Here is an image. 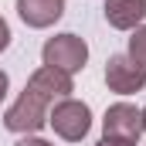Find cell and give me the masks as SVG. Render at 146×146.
<instances>
[{
    "mask_svg": "<svg viewBox=\"0 0 146 146\" xmlns=\"http://www.w3.org/2000/svg\"><path fill=\"white\" fill-rule=\"evenodd\" d=\"M14 146H54V143H48V139H41V136H21Z\"/></svg>",
    "mask_w": 146,
    "mask_h": 146,
    "instance_id": "9",
    "label": "cell"
},
{
    "mask_svg": "<svg viewBox=\"0 0 146 146\" xmlns=\"http://www.w3.org/2000/svg\"><path fill=\"white\" fill-rule=\"evenodd\" d=\"M102 14L115 31H136L146 24V0H106Z\"/></svg>",
    "mask_w": 146,
    "mask_h": 146,
    "instance_id": "7",
    "label": "cell"
},
{
    "mask_svg": "<svg viewBox=\"0 0 146 146\" xmlns=\"http://www.w3.org/2000/svg\"><path fill=\"white\" fill-rule=\"evenodd\" d=\"M136 65L146 68V24H139L136 31H129V51H126Z\"/></svg>",
    "mask_w": 146,
    "mask_h": 146,
    "instance_id": "8",
    "label": "cell"
},
{
    "mask_svg": "<svg viewBox=\"0 0 146 146\" xmlns=\"http://www.w3.org/2000/svg\"><path fill=\"white\" fill-rule=\"evenodd\" d=\"M95 146H136V143H126V139H109V136H102Z\"/></svg>",
    "mask_w": 146,
    "mask_h": 146,
    "instance_id": "11",
    "label": "cell"
},
{
    "mask_svg": "<svg viewBox=\"0 0 146 146\" xmlns=\"http://www.w3.org/2000/svg\"><path fill=\"white\" fill-rule=\"evenodd\" d=\"M139 115H143V133H146V109H139Z\"/></svg>",
    "mask_w": 146,
    "mask_h": 146,
    "instance_id": "13",
    "label": "cell"
},
{
    "mask_svg": "<svg viewBox=\"0 0 146 146\" xmlns=\"http://www.w3.org/2000/svg\"><path fill=\"white\" fill-rule=\"evenodd\" d=\"M88 61V44L85 37L72 34V31H61V34L48 37L44 48H41V65L48 68H58L65 75H78Z\"/></svg>",
    "mask_w": 146,
    "mask_h": 146,
    "instance_id": "2",
    "label": "cell"
},
{
    "mask_svg": "<svg viewBox=\"0 0 146 146\" xmlns=\"http://www.w3.org/2000/svg\"><path fill=\"white\" fill-rule=\"evenodd\" d=\"M61 14H65V0H17V17L34 31L58 24Z\"/></svg>",
    "mask_w": 146,
    "mask_h": 146,
    "instance_id": "6",
    "label": "cell"
},
{
    "mask_svg": "<svg viewBox=\"0 0 146 146\" xmlns=\"http://www.w3.org/2000/svg\"><path fill=\"white\" fill-rule=\"evenodd\" d=\"M7 44H10V24L0 17V51H7Z\"/></svg>",
    "mask_w": 146,
    "mask_h": 146,
    "instance_id": "10",
    "label": "cell"
},
{
    "mask_svg": "<svg viewBox=\"0 0 146 146\" xmlns=\"http://www.w3.org/2000/svg\"><path fill=\"white\" fill-rule=\"evenodd\" d=\"M7 92H10V78H7V72H0V102L7 99Z\"/></svg>",
    "mask_w": 146,
    "mask_h": 146,
    "instance_id": "12",
    "label": "cell"
},
{
    "mask_svg": "<svg viewBox=\"0 0 146 146\" xmlns=\"http://www.w3.org/2000/svg\"><path fill=\"white\" fill-rule=\"evenodd\" d=\"M48 126L54 129V136H61L65 143H82L92 129V109L82 102V99H61L54 102L48 112Z\"/></svg>",
    "mask_w": 146,
    "mask_h": 146,
    "instance_id": "3",
    "label": "cell"
},
{
    "mask_svg": "<svg viewBox=\"0 0 146 146\" xmlns=\"http://www.w3.org/2000/svg\"><path fill=\"white\" fill-rule=\"evenodd\" d=\"M102 136L109 139H126V143H139L143 136V115L133 102H115L102 115Z\"/></svg>",
    "mask_w": 146,
    "mask_h": 146,
    "instance_id": "5",
    "label": "cell"
},
{
    "mask_svg": "<svg viewBox=\"0 0 146 146\" xmlns=\"http://www.w3.org/2000/svg\"><path fill=\"white\" fill-rule=\"evenodd\" d=\"M106 85L115 95H136L146 88V68L136 65L129 54H109L106 61Z\"/></svg>",
    "mask_w": 146,
    "mask_h": 146,
    "instance_id": "4",
    "label": "cell"
},
{
    "mask_svg": "<svg viewBox=\"0 0 146 146\" xmlns=\"http://www.w3.org/2000/svg\"><path fill=\"white\" fill-rule=\"evenodd\" d=\"M75 92V82L72 75L58 72V68H48L41 65L31 72L24 92L10 102V109L3 112V126L17 136H37L44 126H48V112L54 102L68 99Z\"/></svg>",
    "mask_w": 146,
    "mask_h": 146,
    "instance_id": "1",
    "label": "cell"
}]
</instances>
